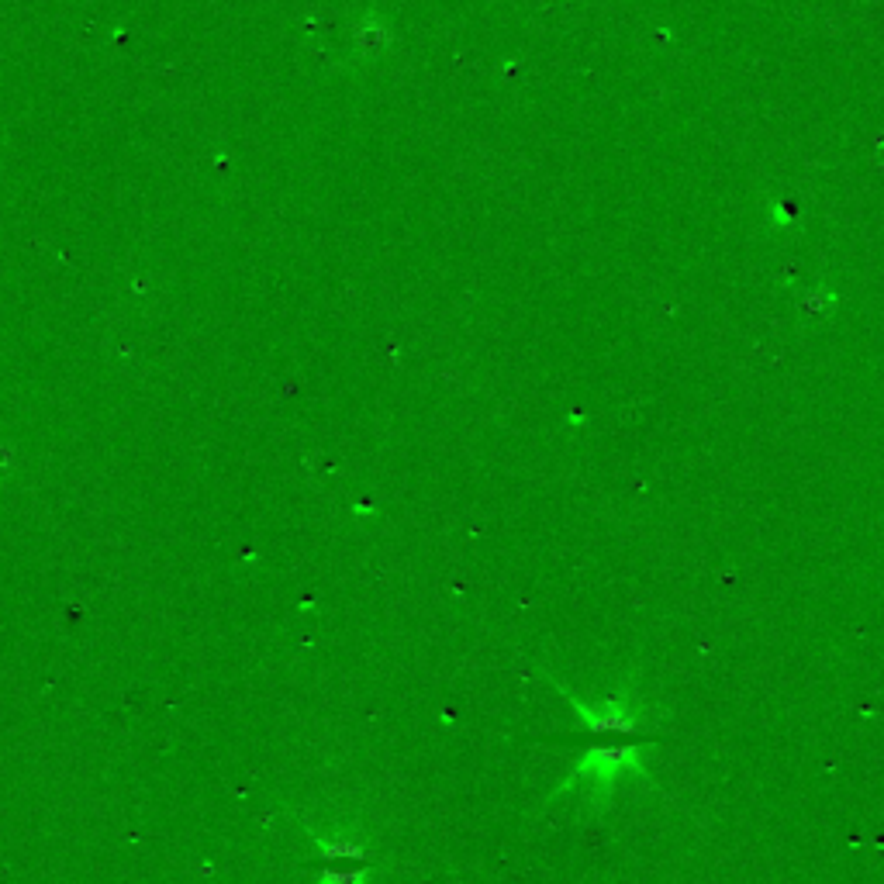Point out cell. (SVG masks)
I'll use <instances>...</instances> for the list:
<instances>
[{"label":"cell","instance_id":"6da1fadb","mask_svg":"<svg viewBox=\"0 0 884 884\" xmlns=\"http://www.w3.org/2000/svg\"><path fill=\"white\" fill-rule=\"evenodd\" d=\"M646 746H591L581 760H577L574 774L553 791V798H560L563 791H584V802H588L591 812H601L612 798V788L622 774H636V777H650L643 760Z\"/></svg>","mask_w":884,"mask_h":884},{"label":"cell","instance_id":"7a4b0ae2","mask_svg":"<svg viewBox=\"0 0 884 884\" xmlns=\"http://www.w3.org/2000/svg\"><path fill=\"white\" fill-rule=\"evenodd\" d=\"M560 695L577 708V715L584 719V726L591 729H615V733H632L639 726V712H632L626 698H612V701H598V705H584L577 695H570L567 688H560Z\"/></svg>","mask_w":884,"mask_h":884}]
</instances>
